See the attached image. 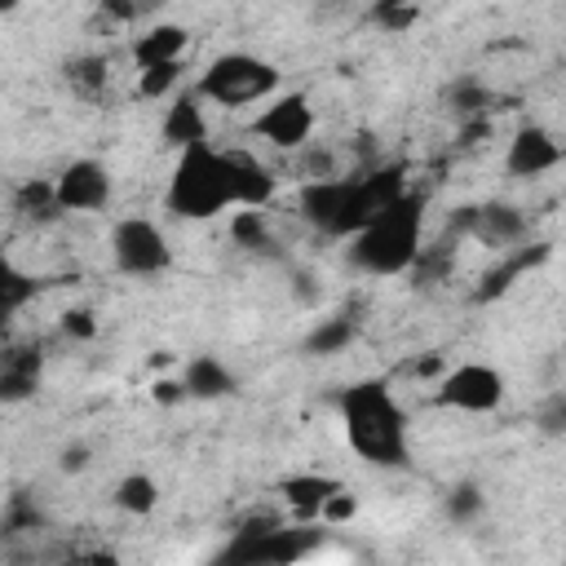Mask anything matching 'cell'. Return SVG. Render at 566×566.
<instances>
[{"mask_svg":"<svg viewBox=\"0 0 566 566\" xmlns=\"http://www.w3.org/2000/svg\"><path fill=\"white\" fill-rule=\"evenodd\" d=\"M274 199L270 168L248 150H221L212 142L177 150L164 208L181 221H208L230 208H265Z\"/></svg>","mask_w":566,"mask_h":566,"instance_id":"cell-1","label":"cell"},{"mask_svg":"<svg viewBox=\"0 0 566 566\" xmlns=\"http://www.w3.org/2000/svg\"><path fill=\"white\" fill-rule=\"evenodd\" d=\"M398 195H407V177L398 164L363 177H318L301 190V217L332 239H354Z\"/></svg>","mask_w":566,"mask_h":566,"instance_id":"cell-2","label":"cell"},{"mask_svg":"<svg viewBox=\"0 0 566 566\" xmlns=\"http://www.w3.org/2000/svg\"><path fill=\"white\" fill-rule=\"evenodd\" d=\"M340 420H345L349 447L367 464H376V469H407L411 464L407 411L385 380H358V385L340 389Z\"/></svg>","mask_w":566,"mask_h":566,"instance_id":"cell-3","label":"cell"},{"mask_svg":"<svg viewBox=\"0 0 566 566\" xmlns=\"http://www.w3.org/2000/svg\"><path fill=\"white\" fill-rule=\"evenodd\" d=\"M424 199L416 190L398 195L385 203L354 239H349V261L367 274H407L416 270L424 252Z\"/></svg>","mask_w":566,"mask_h":566,"instance_id":"cell-4","label":"cell"},{"mask_svg":"<svg viewBox=\"0 0 566 566\" xmlns=\"http://www.w3.org/2000/svg\"><path fill=\"white\" fill-rule=\"evenodd\" d=\"M323 522H274V517H261V522H243L234 531V539L221 548V562L230 566H292V562H305L318 544H323Z\"/></svg>","mask_w":566,"mask_h":566,"instance_id":"cell-5","label":"cell"},{"mask_svg":"<svg viewBox=\"0 0 566 566\" xmlns=\"http://www.w3.org/2000/svg\"><path fill=\"white\" fill-rule=\"evenodd\" d=\"M195 88H199L203 102L239 111V106H252V102H270L279 93V71L256 53H221L203 66Z\"/></svg>","mask_w":566,"mask_h":566,"instance_id":"cell-6","label":"cell"},{"mask_svg":"<svg viewBox=\"0 0 566 566\" xmlns=\"http://www.w3.org/2000/svg\"><path fill=\"white\" fill-rule=\"evenodd\" d=\"M111 256H115V270L133 274V279H150L172 265V248H168L164 230L146 217H124L111 230Z\"/></svg>","mask_w":566,"mask_h":566,"instance_id":"cell-7","label":"cell"},{"mask_svg":"<svg viewBox=\"0 0 566 566\" xmlns=\"http://www.w3.org/2000/svg\"><path fill=\"white\" fill-rule=\"evenodd\" d=\"M433 402L455 411H495L504 402V376L491 363H460L438 380Z\"/></svg>","mask_w":566,"mask_h":566,"instance_id":"cell-8","label":"cell"},{"mask_svg":"<svg viewBox=\"0 0 566 566\" xmlns=\"http://www.w3.org/2000/svg\"><path fill=\"white\" fill-rule=\"evenodd\" d=\"M252 133L279 150H296L305 146V137L314 133V111H310V97L305 93H274L261 115L252 119Z\"/></svg>","mask_w":566,"mask_h":566,"instance_id":"cell-9","label":"cell"},{"mask_svg":"<svg viewBox=\"0 0 566 566\" xmlns=\"http://www.w3.org/2000/svg\"><path fill=\"white\" fill-rule=\"evenodd\" d=\"M53 181L62 212H97L111 203V172L102 159H71Z\"/></svg>","mask_w":566,"mask_h":566,"instance_id":"cell-10","label":"cell"},{"mask_svg":"<svg viewBox=\"0 0 566 566\" xmlns=\"http://www.w3.org/2000/svg\"><path fill=\"white\" fill-rule=\"evenodd\" d=\"M562 164V142L544 128V124H522L509 142V155H504V168L513 177H539L548 168Z\"/></svg>","mask_w":566,"mask_h":566,"instance_id":"cell-11","label":"cell"},{"mask_svg":"<svg viewBox=\"0 0 566 566\" xmlns=\"http://www.w3.org/2000/svg\"><path fill=\"white\" fill-rule=\"evenodd\" d=\"M464 234L491 243V248H509V243H522L526 239V212L513 208V203H482V208H464V221H460Z\"/></svg>","mask_w":566,"mask_h":566,"instance_id":"cell-12","label":"cell"},{"mask_svg":"<svg viewBox=\"0 0 566 566\" xmlns=\"http://www.w3.org/2000/svg\"><path fill=\"white\" fill-rule=\"evenodd\" d=\"M345 482L340 478H332V473H287L283 482H279V495H283V504H287V513L296 517V522H323V504L340 491Z\"/></svg>","mask_w":566,"mask_h":566,"instance_id":"cell-13","label":"cell"},{"mask_svg":"<svg viewBox=\"0 0 566 566\" xmlns=\"http://www.w3.org/2000/svg\"><path fill=\"white\" fill-rule=\"evenodd\" d=\"M159 133H164V142H168L172 150H186V146L208 142V115H203V97H199V88H186V93L172 97V106L164 111Z\"/></svg>","mask_w":566,"mask_h":566,"instance_id":"cell-14","label":"cell"},{"mask_svg":"<svg viewBox=\"0 0 566 566\" xmlns=\"http://www.w3.org/2000/svg\"><path fill=\"white\" fill-rule=\"evenodd\" d=\"M40 376H44L40 345H13V349H4V358H0V398L4 402L31 398L40 389Z\"/></svg>","mask_w":566,"mask_h":566,"instance_id":"cell-15","label":"cell"},{"mask_svg":"<svg viewBox=\"0 0 566 566\" xmlns=\"http://www.w3.org/2000/svg\"><path fill=\"white\" fill-rule=\"evenodd\" d=\"M181 380H186L190 398H199V402H217V398H230V394L239 389L234 371H230L221 358H212V354H195V358L181 367Z\"/></svg>","mask_w":566,"mask_h":566,"instance_id":"cell-16","label":"cell"},{"mask_svg":"<svg viewBox=\"0 0 566 566\" xmlns=\"http://www.w3.org/2000/svg\"><path fill=\"white\" fill-rule=\"evenodd\" d=\"M186 44H190V31L181 22H159L133 40V62H137V71L155 66V62H181Z\"/></svg>","mask_w":566,"mask_h":566,"instance_id":"cell-17","label":"cell"},{"mask_svg":"<svg viewBox=\"0 0 566 566\" xmlns=\"http://www.w3.org/2000/svg\"><path fill=\"white\" fill-rule=\"evenodd\" d=\"M544 243H535V248H522V252H513V256H504L500 265H491L486 274H482V287H478V301H495V296H504L509 287H513V279L522 274V270H531L535 261H544Z\"/></svg>","mask_w":566,"mask_h":566,"instance_id":"cell-18","label":"cell"},{"mask_svg":"<svg viewBox=\"0 0 566 566\" xmlns=\"http://www.w3.org/2000/svg\"><path fill=\"white\" fill-rule=\"evenodd\" d=\"M155 504H159V486H155L150 473H128V478L115 482V509H124L133 517H146V513H155Z\"/></svg>","mask_w":566,"mask_h":566,"instance_id":"cell-19","label":"cell"},{"mask_svg":"<svg viewBox=\"0 0 566 566\" xmlns=\"http://www.w3.org/2000/svg\"><path fill=\"white\" fill-rule=\"evenodd\" d=\"M354 336H358V318H349V314H332V318H323V323L305 336V349H310V354H340Z\"/></svg>","mask_w":566,"mask_h":566,"instance_id":"cell-20","label":"cell"},{"mask_svg":"<svg viewBox=\"0 0 566 566\" xmlns=\"http://www.w3.org/2000/svg\"><path fill=\"white\" fill-rule=\"evenodd\" d=\"M66 84H71V93H80V97H102V88H106V57H97V53H84V57H71L66 66Z\"/></svg>","mask_w":566,"mask_h":566,"instance_id":"cell-21","label":"cell"},{"mask_svg":"<svg viewBox=\"0 0 566 566\" xmlns=\"http://www.w3.org/2000/svg\"><path fill=\"white\" fill-rule=\"evenodd\" d=\"M18 212H27V217H40V221H49V217H57L62 212V203H57V181H22L18 186Z\"/></svg>","mask_w":566,"mask_h":566,"instance_id":"cell-22","label":"cell"},{"mask_svg":"<svg viewBox=\"0 0 566 566\" xmlns=\"http://www.w3.org/2000/svg\"><path fill=\"white\" fill-rule=\"evenodd\" d=\"M31 296H35V279L22 274L18 265H4V270H0V314L13 318Z\"/></svg>","mask_w":566,"mask_h":566,"instance_id":"cell-23","label":"cell"},{"mask_svg":"<svg viewBox=\"0 0 566 566\" xmlns=\"http://www.w3.org/2000/svg\"><path fill=\"white\" fill-rule=\"evenodd\" d=\"M230 239H234L239 248L265 252V248H270V226H265V217H261L256 208H239L234 221H230Z\"/></svg>","mask_w":566,"mask_h":566,"instance_id":"cell-24","label":"cell"},{"mask_svg":"<svg viewBox=\"0 0 566 566\" xmlns=\"http://www.w3.org/2000/svg\"><path fill=\"white\" fill-rule=\"evenodd\" d=\"M424 0H371V18L389 31H407L416 18H420Z\"/></svg>","mask_w":566,"mask_h":566,"instance_id":"cell-25","label":"cell"},{"mask_svg":"<svg viewBox=\"0 0 566 566\" xmlns=\"http://www.w3.org/2000/svg\"><path fill=\"white\" fill-rule=\"evenodd\" d=\"M181 80V62H155V66H142V80H137V93L142 97H168Z\"/></svg>","mask_w":566,"mask_h":566,"instance_id":"cell-26","label":"cell"},{"mask_svg":"<svg viewBox=\"0 0 566 566\" xmlns=\"http://www.w3.org/2000/svg\"><path fill=\"white\" fill-rule=\"evenodd\" d=\"M451 106H455L460 115H482L486 106H495V93H491L486 84H478V80H460V84L451 88Z\"/></svg>","mask_w":566,"mask_h":566,"instance_id":"cell-27","label":"cell"},{"mask_svg":"<svg viewBox=\"0 0 566 566\" xmlns=\"http://www.w3.org/2000/svg\"><path fill=\"white\" fill-rule=\"evenodd\" d=\"M482 504H486V500H482V491H478L473 482H460V486L447 491V517H451V522H473V517L482 513Z\"/></svg>","mask_w":566,"mask_h":566,"instance_id":"cell-28","label":"cell"},{"mask_svg":"<svg viewBox=\"0 0 566 566\" xmlns=\"http://www.w3.org/2000/svg\"><path fill=\"white\" fill-rule=\"evenodd\" d=\"M358 513V495H349L345 486L323 504V526H340V522H349Z\"/></svg>","mask_w":566,"mask_h":566,"instance_id":"cell-29","label":"cell"},{"mask_svg":"<svg viewBox=\"0 0 566 566\" xmlns=\"http://www.w3.org/2000/svg\"><path fill=\"white\" fill-rule=\"evenodd\" d=\"M62 332L75 336V340H93V336H97V323H93L88 310H66V314H62Z\"/></svg>","mask_w":566,"mask_h":566,"instance_id":"cell-30","label":"cell"},{"mask_svg":"<svg viewBox=\"0 0 566 566\" xmlns=\"http://www.w3.org/2000/svg\"><path fill=\"white\" fill-rule=\"evenodd\" d=\"M150 394H155V402H159V407H177V402H186V398H190V389H186V380H181V376L155 380V389H150Z\"/></svg>","mask_w":566,"mask_h":566,"instance_id":"cell-31","label":"cell"},{"mask_svg":"<svg viewBox=\"0 0 566 566\" xmlns=\"http://www.w3.org/2000/svg\"><path fill=\"white\" fill-rule=\"evenodd\" d=\"M539 429H544V433H566V398H557L553 407H544Z\"/></svg>","mask_w":566,"mask_h":566,"instance_id":"cell-32","label":"cell"},{"mask_svg":"<svg viewBox=\"0 0 566 566\" xmlns=\"http://www.w3.org/2000/svg\"><path fill=\"white\" fill-rule=\"evenodd\" d=\"M84 464H88V447H66V451H62V469H66V473H80Z\"/></svg>","mask_w":566,"mask_h":566,"instance_id":"cell-33","label":"cell"},{"mask_svg":"<svg viewBox=\"0 0 566 566\" xmlns=\"http://www.w3.org/2000/svg\"><path fill=\"white\" fill-rule=\"evenodd\" d=\"M0 4H4V9H18V4H22V0H0Z\"/></svg>","mask_w":566,"mask_h":566,"instance_id":"cell-34","label":"cell"}]
</instances>
